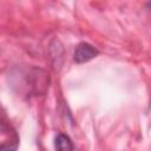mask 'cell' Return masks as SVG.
Masks as SVG:
<instances>
[{
    "label": "cell",
    "instance_id": "1",
    "mask_svg": "<svg viewBox=\"0 0 151 151\" xmlns=\"http://www.w3.org/2000/svg\"><path fill=\"white\" fill-rule=\"evenodd\" d=\"M12 86L25 96H40L44 94L50 85L48 73L39 67H17L9 76Z\"/></svg>",
    "mask_w": 151,
    "mask_h": 151
},
{
    "label": "cell",
    "instance_id": "2",
    "mask_svg": "<svg viewBox=\"0 0 151 151\" xmlns=\"http://www.w3.org/2000/svg\"><path fill=\"white\" fill-rule=\"evenodd\" d=\"M18 145H19V136L17 133V130L6 119V116L2 114V119H1V144H0V147L2 150H17Z\"/></svg>",
    "mask_w": 151,
    "mask_h": 151
},
{
    "label": "cell",
    "instance_id": "3",
    "mask_svg": "<svg viewBox=\"0 0 151 151\" xmlns=\"http://www.w3.org/2000/svg\"><path fill=\"white\" fill-rule=\"evenodd\" d=\"M98 54H99V51L94 46H92L88 42H80L77 45L74 50L73 59L77 64H84V63L92 60Z\"/></svg>",
    "mask_w": 151,
    "mask_h": 151
},
{
    "label": "cell",
    "instance_id": "4",
    "mask_svg": "<svg viewBox=\"0 0 151 151\" xmlns=\"http://www.w3.org/2000/svg\"><path fill=\"white\" fill-rule=\"evenodd\" d=\"M54 147L57 150H60V151H67V150H73L74 145L67 134L58 133L54 138Z\"/></svg>",
    "mask_w": 151,
    "mask_h": 151
}]
</instances>
